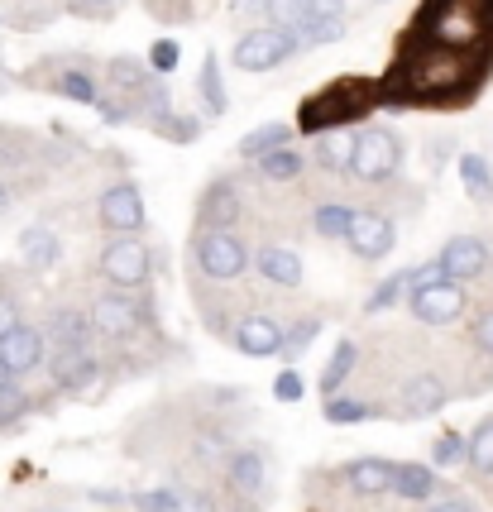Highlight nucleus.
Listing matches in <instances>:
<instances>
[{"mask_svg":"<svg viewBox=\"0 0 493 512\" xmlns=\"http://www.w3.org/2000/svg\"><path fill=\"white\" fill-rule=\"evenodd\" d=\"M264 15H269L273 24H283V29H297V24L307 20V0H269Z\"/></svg>","mask_w":493,"mask_h":512,"instance_id":"obj_37","label":"nucleus"},{"mask_svg":"<svg viewBox=\"0 0 493 512\" xmlns=\"http://www.w3.org/2000/svg\"><path fill=\"white\" fill-rule=\"evenodd\" d=\"M350 249H355L359 259H383V254H393V245H398V230H393V221L388 216H379V211H355V221H350Z\"/></svg>","mask_w":493,"mask_h":512,"instance_id":"obj_9","label":"nucleus"},{"mask_svg":"<svg viewBox=\"0 0 493 512\" xmlns=\"http://www.w3.org/2000/svg\"><path fill=\"white\" fill-rule=\"evenodd\" d=\"M101 225L115 230V235H135V230H144V197H139L135 182H115V187H106V197H101Z\"/></svg>","mask_w":493,"mask_h":512,"instance_id":"obj_8","label":"nucleus"},{"mask_svg":"<svg viewBox=\"0 0 493 512\" xmlns=\"http://www.w3.org/2000/svg\"><path fill=\"white\" fill-rule=\"evenodd\" d=\"M0 359H5L10 379H20V374H29V369H39V364H44V335L29 331V326H15L10 335H0Z\"/></svg>","mask_w":493,"mask_h":512,"instance_id":"obj_13","label":"nucleus"},{"mask_svg":"<svg viewBox=\"0 0 493 512\" xmlns=\"http://www.w3.org/2000/svg\"><path fill=\"white\" fill-rule=\"evenodd\" d=\"M355 359H359L355 340H340L336 355H331V364H326V374H321V393H326V398H336L340 388H345V379L355 374Z\"/></svg>","mask_w":493,"mask_h":512,"instance_id":"obj_24","label":"nucleus"},{"mask_svg":"<svg viewBox=\"0 0 493 512\" xmlns=\"http://www.w3.org/2000/svg\"><path fill=\"white\" fill-rule=\"evenodd\" d=\"M230 484L240 493H254L259 484H264V460L254 455V450H240L235 460H230Z\"/></svg>","mask_w":493,"mask_h":512,"instance_id":"obj_31","label":"nucleus"},{"mask_svg":"<svg viewBox=\"0 0 493 512\" xmlns=\"http://www.w3.org/2000/svg\"><path fill=\"white\" fill-rule=\"evenodd\" d=\"M312 154H316L321 168H331V173H350V163H355V134H345V130L316 134Z\"/></svg>","mask_w":493,"mask_h":512,"instance_id":"obj_18","label":"nucleus"},{"mask_svg":"<svg viewBox=\"0 0 493 512\" xmlns=\"http://www.w3.org/2000/svg\"><path fill=\"white\" fill-rule=\"evenodd\" d=\"M379 106H388V101H383V82H374V77H336L331 87H321L316 96L302 101L297 130L316 139V134H331V130H345V125L369 120Z\"/></svg>","mask_w":493,"mask_h":512,"instance_id":"obj_2","label":"nucleus"},{"mask_svg":"<svg viewBox=\"0 0 493 512\" xmlns=\"http://www.w3.org/2000/svg\"><path fill=\"white\" fill-rule=\"evenodd\" d=\"M470 465L479 474H493V417L470 436Z\"/></svg>","mask_w":493,"mask_h":512,"instance_id":"obj_36","label":"nucleus"},{"mask_svg":"<svg viewBox=\"0 0 493 512\" xmlns=\"http://www.w3.org/2000/svg\"><path fill=\"white\" fill-rule=\"evenodd\" d=\"M350 221H355V211L350 206H340V201H331V206H321L316 211V235H326V240H345L350 235Z\"/></svg>","mask_w":493,"mask_h":512,"instance_id":"obj_32","label":"nucleus"},{"mask_svg":"<svg viewBox=\"0 0 493 512\" xmlns=\"http://www.w3.org/2000/svg\"><path fill=\"white\" fill-rule=\"evenodd\" d=\"M240 192L230 187V182H211L202 192V206H197V221L206 225V230H230V225L240 221Z\"/></svg>","mask_w":493,"mask_h":512,"instance_id":"obj_15","label":"nucleus"},{"mask_svg":"<svg viewBox=\"0 0 493 512\" xmlns=\"http://www.w3.org/2000/svg\"><path fill=\"white\" fill-rule=\"evenodd\" d=\"M307 15H345V0H307Z\"/></svg>","mask_w":493,"mask_h":512,"instance_id":"obj_45","label":"nucleus"},{"mask_svg":"<svg viewBox=\"0 0 493 512\" xmlns=\"http://www.w3.org/2000/svg\"><path fill=\"white\" fill-rule=\"evenodd\" d=\"M441 268H446L450 283H470V278H479L489 268V249H484V240H474V235H455L441 249Z\"/></svg>","mask_w":493,"mask_h":512,"instance_id":"obj_11","label":"nucleus"},{"mask_svg":"<svg viewBox=\"0 0 493 512\" xmlns=\"http://www.w3.org/2000/svg\"><path fill=\"white\" fill-rule=\"evenodd\" d=\"M178 44H173V39H158L154 48H149V67H154V72H163V77H168V72H173V67H178Z\"/></svg>","mask_w":493,"mask_h":512,"instance_id":"obj_40","label":"nucleus"},{"mask_svg":"<svg viewBox=\"0 0 493 512\" xmlns=\"http://www.w3.org/2000/svg\"><path fill=\"white\" fill-rule=\"evenodd\" d=\"M197 264H202L206 278L230 283V278H240L249 268V249H245V240L230 235V230H206L202 240H197Z\"/></svg>","mask_w":493,"mask_h":512,"instance_id":"obj_6","label":"nucleus"},{"mask_svg":"<svg viewBox=\"0 0 493 512\" xmlns=\"http://www.w3.org/2000/svg\"><path fill=\"white\" fill-rule=\"evenodd\" d=\"M135 508L139 512H182L178 508V493H173V489H144V493H135Z\"/></svg>","mask_w":493,"mask_h":512,"instance_id":"obj_39","label":"nucleus"},{"mask_svg":"<svg viewBox=\"0 0 493 512\" xmlns=\"http://www.w3.org/2000/svg\"><path fill=\"white\" fill-rule=\"evenodd\" d=\"M441 407H446V383L436 379V374H417V379L403 388L407 417H431V412H441Z\"/></svg>","mask_w":493,"mask_h":512,"instance_id":"obj_17","label":"nucleus"},{"mask_svg":"<svg viewBox=\"0 0 493 512\" xmlns=\"http://www.w3.org/2000/svg\"><path fill=\"white\" fill-rule=\"evenodd\" d=\"M96 326L91 316L82 312H58L53 316V331H48V340L58 345V350H72V345H87V331Z\"/></svg>","mask_w":493,"mask_h":512,"instance_id":"obj_25","label":"nucleus"},{"mask_svg":"<svg viewBox=\"0 0 493 512\" xmlns=\"http://www.w3.org/2000/svg\"><path fill=\"white\" fill-rule=\"evenodd\" d=\"M154 134L173 139V144H192V139H197V120L173 115V111H154Z\"/></svg>","mask_w":493,"mask_h":512,"instance_id":"obj_35","label":"nucleus"},{"mask_svg":"<svg viewBox=\"0 0 493 512\" xmlns=\"http://www.w3.org/2000/svg\"><path fill=\"white\" fill-rule=\"evenodd\" d=\"M393 469L398 465H388V460H355V465L345 469V479H350V489L355 493H388L393 489Z\"/></svg>","mask_w":493,"mask_h":512,"instance_id":"obj_19","label":"nucleus"},{"mask_svg":"<svg viewBox=\"0 0 493 512\" xmlns=\"http://www.w3.org/2000/svg\"><path fill=\"white\" fill-rule=\"evenodd\" d=\"M460 182H465V192H470L474 201H489L493 197V173H489V163H484L479 154L460 158Z\"/></svg>","mask_w":493,"mask_h":512,"instance_id":"obj_29","label":"nucleus"},{"mask_svg":"<svg viewBox=\"0 0 493 512\" xmlns=\"http://www.w3.org/2000/svg\"><path fill=\"white\" fill-rule=\"evenodd\" d=\"M20 254H24V264L34 268V273H48V268L58 264L63 245H58V235H53V230H24Z\"/></svg>","mask_w":493,"mask_h":512,"instance_id":"obj_22","label":"nucleus"},{"mask_svg":"<svg viewBox=\"0 0 493 512\" xmlns=\"http://www.w3.org/2000/svg\"><path fill=\"white\" fill-rule=\"evenodd\" d=\"M5 201H10V192H5V187H0V211H5Z\"/></svg>","mask_w":493,"mask_h":512,"instance_id":"obj_50","label":"nucleus"},{"mask_svg":"<svg viewBox=\"0 0 493 512\" xmlns=\"http://www.w3.org/2000/svg\"><path fill=\"white\" fill-rule=\"evenodd\" d=\"M302 168H307V158L297 154L292 144H283V149H273V154L259 158V173H264L269 182H292Z\"/></svg>","mask_w":493,"mask_h":512,"instance_id":"obj_27","label":"nucleus"},{"mask_svg":"<svg viewBox=\"0 0 493 512\" xmlns=\"http://www.w3.org/2000/svg\"><path fill=\"white\" fill-rule=\"evenodd\" d=\"M5 379H10V369H5V359H0V383H5Z\"/></svg>","mask_w":493,"mask_h":512,"instance_id":"obj_49","label":"nucleus"},{"mask_svg":"<svg viewBox=\"0 0 493 512\" xmlns=\"http://www.w3.org/2000/svg\"><path fill=\"white\" fill-rule=\"evenodd\" d=\"M403 292H412V268H407V273H393V278H383L379 288L369 292L364 312L379 316V312H388V307H398V302H403Z\"/></svg>","mask_w":493,"mask_h":512,"instance_id":"obj_28","label":"nucleus"},{"mask_svg":"<svg viewBox=\"0 0 493 512\" xmlns=\"http://www.w3.org/2000/svg\"><path fill=\"white\" fill-rule=\"evenodd\" d=\"M273 393H278V402H297L302 398V379H297V374H278V383H273Z\"/></svg>","mask_w":493,"mask_h":512,"instance_id":"obj_43","label":"nucleus"},{"mask_svg":"<svg viewBox=\"0 0 493 512\" xmlns=\"http://www.w3.org/2000/svg\"><path fill=\"white\" fill-rule=\"evenodd\" d=\"M431 489H436V474L426 465H398L393 469V493L398 498H407V503H422V498H431Z\"/></svg>","mask_w":493,"mask_h":512,"instance_id":"obj_23","label":"nucleus"},{"mask_svg":"<svg viewBox=\"0 0 493 512\" xmlns=\"http://www.w3.org/2000/svg\"><path fill=\"white\" fill-rule=\"evenodd\" d=\"M91 321H96V331L101 335H111V340H125V335H135L139 331V307L130 302V297H96V307H91Z\"/></svg>","mask_w":493,"mask_h":512,"instance_id":"obj_14","label":"nucleus"},{"mask_svg":"<svg viewBox=\"0 0 493 512\" xmlns=\"http://www.w3.org/2000/svg\"><path fill=\"white\" fill-rule=\"evenodd\" d=\"M398 168H403V139L393 130L369 125V130L355 134V163H350V173L359 182H388Z\"/></svg>","mask_w":493,"mask_h":512,"instance_id":"obj_3","label":"nucleus"},{"mask_svg":"<svg viewBox=\"0 0 493 512\" xmlns=\"http://www.w3.org/2000/svg\"><path fill=\"white\" fill-rule=\"evenodd\" d=\"M493 72V0H422L383 77L388 106H465Z\"/></svg>","mask_w":493,"mask_h":512,"instance_id":"obj_1","label":"nucleus"},{"mask_svg":"<svg viewBox=\"0 0 493 512\" xmlns=\"http://www.w3.org/2000/svg\"><path fill=\"white\" fill-rule=\"evenodd\" d=\"M407 307L422 326H455L465 316V283H450V278H436L426 288L407 292Z\"/></svg>","mask_w":493,"mask_h":512,"instance_id":"obj_5","label":"nucleus"},{"mask_svg":"<svg viewBox=\"0 0 493 512\" xmlns=\"http://www.w3.org/2000/svg\"><path fill=\"white\" fill-rule=\"evenodd\" d=\"M254 264H259V278H269L273 288H297L302 283V259L283 245H264Z\"/></svg>","mask_w":493,"mask_h":512,"instance_id":"obj_16","label":"nucleus"},{"mask_svg":"<svg viewBox=\"0 0 493 512\" xmlns=\"http://www.w3.org/2000/svg\"><path fill=\"white\" fill-rule=\"evenodd\" d=\"M292 34H297V44H307V48L312 44H336L340 34H345V20H340V15H307Z\"/></svg>","mask_w":493,"mask_h":512,"instance_id":"obj_26","label":"nucleus"},{"mask_svg":"<svg viewBox=\"0 0 493 512\" xmlns=\"http://www.w3.org/2000/svg\"><path fill=\"white\" fill-rule=\"evenodd\" d=\"M283 345H288V331H283L273 316H245V321L235 326V350L249 359L283 355Z\"/></svg>","mask_w":493,"mask_h":512,"instance_id":"obj_10","label":"nucleus"},{"mask_svg":"<svg viewBox=\"0 0 493 512\" xmlns=\"http://www.w3.org/2000/svg\"><path fill=\"white\" fill-rule=\"evenodd\" d=\"M101 374V364L91 355L87 345H72V350H58L53 355V383L63 388V393H87L91 383Z\"/></svg>","mask_w":493,"mask_h":512,"instance_id":"obj_12","label":"nucleus"},{"mask_svg":"<svg viewBox=\"0 0 493 512\" xmlns=\"http://www.w3.org/2000/svg\"><path fill=\"white\" fill-rule=\"evenodd\" d=\"M15 326H20V312H15V307H10V302L0 297V335H10Z\"/></svg>","mask_w":493,"mask_h":512,"instance_id":"obj_46","label":"nucleus"},{"mask_svg":"<svg viewBox=\"0 0 493 512\" xmlns=\"http://www.w3.org/2000/svg\"><path fill=\"white\" fill-rule=\"evenodd\" d=\"M101 278L115 283V288H144L149 283V249H144V240H130V235L111 240L101 249Z\"/></svg>","mask_w":493,"mask_h":512,"instance_id":"obj_7","label":"nucleus"},{"mask_svg":"<svg viewBox=\"0 0 493 512\" xmlns=\"http://www.w3.org/2000/svg\"><path fill=\"white\" fill-rule=\"evenodd\" d=\"M292 53H297V34L283 24H264V29H249L235 44V67L240 72H273L278 63H288Z\"/></svg>","mask_w":493,"mask_h":512,"instance_id":"obj_4","label":"nucleus"},{"mask_svg":"<svg viewBox=\"0 0 493 512\" xmlns=\"http://www.w3.org/2000/svg\"><path fill=\"white\" fill-rule=\"evenodd\" d=\"M77 10H87V5H111V0H72Z\"/></svg>","mask_w":493,"mask_h":512,"instance_id":"obj_48","label":"nucleus"},{"mask_svg":"<svg viewBox=\"0 0 493 512\" xmlns=\"http://www.w3.org/2000/svg\"><path fill=\"white\" fill-rule=\"evenodd\" d=\"M292 130L297 125H283V120H273V125H259V130H249L245 139H240V158H259L273 154V149H283V144H292Z\"/></svg>","mask_w":493,"mask_h":512,"instance_id":"obj_20","label":"nucleus"},{"mask_svg":"<svg viewBox=\"0 0 493 512\" xmlns=\"http://www.w3.org/2000/svg\"><path fill=\"white\" fill-rule=\"evenodd\" d=\"M460 455H470V446H465V441H460L455 431H450V436H441V441H436V465H455Z\"/></svg>","mask_w":493,"mask_h":512,"instance_id":"obj_42","label":"nucleus"},{"mask_svg":"<svg viewBox=\"0 0 493 512\" xmlns=\"http://www.w3.org/2000/svg\"><path fill=\"white\" fill-rule=\"evenodd\" d=\"M474 345H479L484 355H493V312H484L474 321Z\"/></svg>","mask_w":493,"mask_h":512,"instance_id":"obj_44","label":"nucleus"},{"mask_svg":"<svg viewBox=\"0 0 493 512\" xmlns=\"http://www.w3.org/2000/svg\"><path fill=\"white\" fill-rule=\"evenodd\" d=\"M197 96H202L206 115H225V111H230V96H225V82H221V63H216V53H206V58H202V72H197Z\"/></svg>","mask_w":493,"mask_h":512,"instance_id":"obj_21","label":"nucleus"},{"mask_svg":"<svg viewBox=\"0 0 493 512\" xmlns=\"http://www.w3.org/2000/svg\"><path fill=\"white\" fill-rule=\"evenodd\" d=\"M111 82H115L120 91H144V87H149L144 67L130 63V58H115V63H111Z\"/></svg>","mask_w":493,"mask_h":512,"instance_id":"obj_38","label":"nucleus"},{"mask_svg":"<svg viewBox=\"0 0 493 512\" xmlns=\"http://www.w3.org/2000/svg\"><path fill=\"white\" fill-rule=\"evenodd\" d=\"M29 407H34V402H29V393H24L20 383H15V379L0 383V426L24 422V417H29Z\"/></svg>","mask_w":493,"mask_h":512,"instance_id":"obj_33","label":"nucleus"},{"mask_svg":"<svg viewBox=\"0 0 493 512\" xmlns=\"http://www.w3.org/2000/svg\"><path fill=\"white\" fill-rule=\"evenodd\" d=\"M316 331H321V316H307V321H302V326H297V331L288 335V345H283V355H302V345H307V340H312Z\"/></svg>","mask_w":493,"mask_h":512,"instance_id":"obj_41","label":"nucleus"},{"mask_svg":"<svg viewBox=\"0 0 493 512\" xmlns=\"http://www.w3.org/2000/svg\"><path fill=\"white\" fill-rule=\"evenodd\" d=\"M431 512H474V508H470V503H436Z\"/></svg>","mask_w":493,"mask_h":512,"instance_id":"obj_47","label":"nucleus"},{"mask_svg":"<svg viewBox=\"0 0 493 512\" xmlns=\"http://www.w3.org/2000/svg\"><path fill=\"white\" fill-rule=\"evenodd\" d=\"M374 407L369 402H355V398H326V422L331 426H355V422H369Z\"/></svg>","mask_w":493,"mask_h":512,"instance_id":"obj_34","label":"nucleus"},{"mask_svg":"<svg viewBox=\"0 0 493 512\" xmlns=\"http://www.w3.org/2000/svg\"><path fill=\"white\" fill-rule=\"evenodd\" d=\"M53 91H58V96H68V101H77V106H101L91 72H58V77H53Z\"/></svg>","mask_w":493,"mask_h":512,"instance_id":"obj_30","label":"nucleus"}]
</instances>
